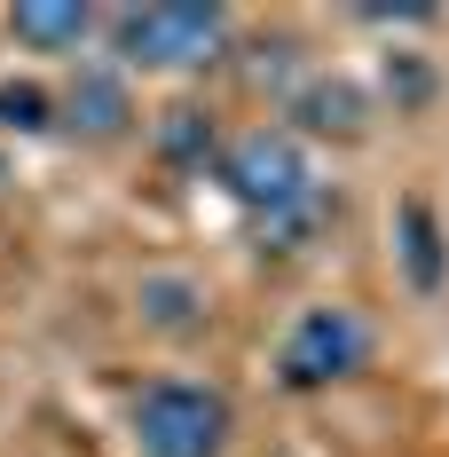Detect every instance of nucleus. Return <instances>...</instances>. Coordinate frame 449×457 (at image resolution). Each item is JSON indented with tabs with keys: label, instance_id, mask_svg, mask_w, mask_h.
I'll use <instances>...</instances> for the list:
<instances>
[{
	"label": "nucleus",
	"instance_id": "nucleus-9",
	"mask_svg": "<svg viewBox=\"0 0 449 457\" xmlns=\"http://www.w3.org/2000/svg\"><path fill=\"white\" fill-rule=\"evenodd\" d=\"M331 228V197L323 189H308L300 205H284V213H269L261 221V253H300V245H315Z\"/></svg>",
	"mask_w": 449,
	"mask_h": 457
},
{
	"label": "nucleus",
	"instance_id": "nucleus-7",
	"mask_svg": "<svg viewBox=\"0 0 449 457\" xmlns=\"http://www.w3.org/2000/svg\"><path fill=\"white\" fill-rule=\"evenodd\" d=\"M292 119H300L308 135L355 142V135H362V119H370V103H362L355 79H308V87L292 95Z\"/></svg>",
	"mask_w": 449,
	"mask_h": 457
},
{
	"label": "nucleus",
	"instance_id": "nucleus-5",
	"mask_svg": "<svg viewBox=\"0 0 449 457\" xmlns=\"http://www.w3.org/2000/svg\"><path fill=\"white\" fill-rule=\"evenodd\" d=\"M63 127L71 135H87V142H119L127 135V119H135V95H127V79L119 71H79L71 87H63Z\"/></svg>",
	"mask_w": 449,
	"mask_h": 457
},
{
	"label": "nucleus",
	"instance_id": "nucleus-2",
	"mask_svg": "<svg viewBox=\"0 0 449 457\" xmlns=\"http://www.w3.org/2000/svg\"><path fill=\"white\" fill-rule=\"evenodd\" d=\"M229 426H237L229 418V395L189 386V378H158V386H142V403H135L142 457H221Z\"/></svg>",
	"mask_w": 449,
	"mask_h": 457
},
{
	"label": "nucleus",
	"instance_id": "nucleus-8",
	"mask_svg": "<svg viewBox=\"0 0 449 457\" xmlns=\"http://www.w3.org/2000/svg\"><path fill=\"white\" fill-rule=\"evenodd\" d=\"M158 158H166V166H205V158H221V150H213V111L174 103V111L158 119Z\"/></svg>",
	"mask_w": 449,
	"mask_h": 457
},
{
	"label": "nucleus",
	"instance_id": "nucleus-1",
	"mask_svg": "<svg viewBox=\"0 0 449 457\" xmlns=\"http://www.w3.org/2000/svg\"><path fill=\"white\" fill-rule=\"evenodd\" d=\"M221 40H229V16L197 8V0H150V8L111 16V47L142 71H197V63L221 55Z\"/></svg>",
	"mask_w": 449,
	"mask_h": 457
},
{
	"label": "nucleus",
	"instance_id": "nucleus-10",
	"mask_svg": "<svg viewBox=\"0 0 449 457\" xmlns=\"http://www.w3.org/2000/svg\"><path fill=\"white\" fill-rule=\"evenodd\" d=\"M55 127V95L32 79H0V135H47Z\"/></svg>",
	"mask_w": 449,
	"mask_h": 457
},
{
	"label": "nucleus",
	"instance_id": "nucleus-12",
	"mask_svg": "<svg viewBox=\"0 0 449 457\" xmlns=\"http://www.w3.org/2000/svg\"><path fill=\"white\" fill-rule=\"evenodd\" d=\"M142 316L158 323V331H197V292L174 284V276H150L142 284Z\"/></svg>",
	"mask_w": 449,
	"mask_h": 457
},
{
	"label": "nucleus",
	"instance_id": "nucleus-13",
	"mask_svg": "<svg viewBox=\"0 0 449 457\" xmlns=\"http://www.w3.org/2000/svg\"><path fill=\"white\" fill-rule=\"evenodd\" d=\"M426 87H434V79H426L418 63H387V95H395V103H426Z\"/></svg>",
	"mask_w": 449,
	"mask_h": 457
},
{
	"label": "nucleus",
	"instance_id": "nucleus-6",
	"mask_svg": "<svg viewBox=\"0 0 449 457\" xmlns=\"http://www.w3.org/2000/svg\"><path fill=\"white\" fill-rule=\"evenodd\" d=\"M87 32H95L87 0H24V8H8V40H24L32 55H71Z\"/></svg>",
	"mask_w": 449,
	"mask_h": 457
},
{
	"label": "nucleus",
	"instance_id": "nucleus-4",
	"mask_svg": "<svg viewBox=\"0 0 449 457\" xmlns=\"http://www.w3.org/2000/svg\"><path fill=\"white\" fill-rule=\"evenodd\" d=\"M362 355H370V331H362L355 308H308V316L292 323V339H284L276 370H284V386L315 395V386H339V378H355Z\"/></svg>",
	"mask_w": 449,
	"mask_h": 457
},
{
	"label": "nucleus",
	"instance_id": "nucleus-14",
	"mask_svg": "<svg viewBox=\"0 0 449 457\" xmlns=\"http://www.w3.org/2000/svg\"><path fill=\"white\" fill-rule=\"evenodd\" d=\"M0 182H8V158H0Z\"/></svg>",
	"mask_w": 449,
	"mask_h": 457
},
{
	"label": "nucleus",
	"instance_id": "nucleus-11",
	"mask_svg": "<svg viewBox=\"0 0 449 457\" xmlns=\"http://www.w3.org/2000/svg\"><path fill=\"white\" fill-rule=\"evenodd\" d=\"M403 253H410V284L434 292L442 284V228H434L426 205H403Z\"/></svg>",
	"mask_w": 449,
	"mask_h": 457
},
{
	"label": "nucleus",
	"instance_id": "nucleus-3",
	"mask_svg": "<svg viewBox=\"0 0 449 457\" xmlns=\"http://www.w3.org/2000/svg\"><path fill=\"white\" fill-rule=\"evenodd\" d=\"M213 174H221V189L253 213V221H269V213L300 205V197L315 189L308 150H300V135H284V127H253V135H237L221 158H213Z\"/></svg>",
	"mask_w": 449,
	"mask_h": 457
}]
</instances>
